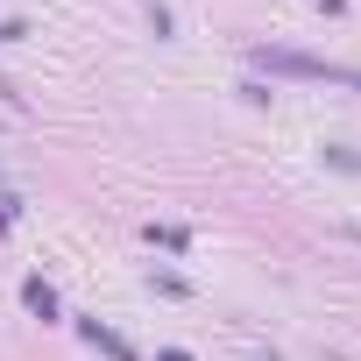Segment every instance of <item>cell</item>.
Wrapping results in <instances>:
<instances>
[{
	"label": "cell",
	"mask_w": 361,
	"mask_h": 361,
	"mask_svg": "<svg viewBox=\"0 0 361 361\" xmlns=\"http://www.w3.org/2000/svg\"><path fill=\"white\" fill-rule=\"evenodd\" d=\"M149 241H156V248H185L192 234H185V227H149Z\"/></svg>",
	"instance_id": "obj_3"
},
{
	"label": "cell",
	"mask_w": 361,
	"mask_h": 361,
	"mask_svg": "<svg viewBox=\"0 0 361 361\" xmlns=\"http://www.w3.org/2000/svg\"><path fill=\"white\" fill-rule=\"evenodd\" d=\"M22 305H29L36 319H57V290H50L43 276H29V283H22Z\"/></svg>",
	"instance_id": "obj_2"
},
{
	"label": "cell",
	"mask_w": 361,
	"mask_h": 361,
	"mask_svg": "<svg viewBox=\"0 0 361 361\" xmlns=\"http://www.w3.org/2000/svg\"><path fill=\"white\" fill-rule=\"evenodd\" d=\"M255 64L276 71V78H326V85H354V92H361V71L326 64V57H305V50H255Z\"/></svg>",
	"instance_id": "obj_1"
},
{
	"label": "cell",
	"mask_w": 361,
	"mask_h": 361,
	"mask_svg": "<svg viewBox=\"0 0 361 361\" xmlns=\"http://www.w3.org/2000/svg\"><path fill=\"white\" fill-rule=\"evenodd\" d=\"M156 361H192V354H185V347H163V354H156Z\"/></svg>",
	"instance_id": "obj_4"
}]
</instances>
